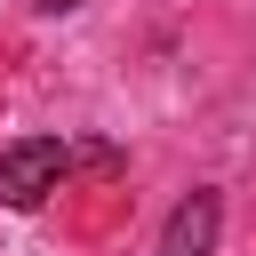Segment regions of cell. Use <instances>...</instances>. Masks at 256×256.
I'll return each mask as SVG.
<instances>
[{
	"label": "cell",
	"instance_id": "6da1fadb",
	"mask_svg": "<svg viewBox=\"0 0 256 256\" xmlns=\"http://www.w3.org/2000/svg\"><path fill=\"white\" fill-rule=\"evenodd\" d=\"M64 176H72V144H56V136H24V144L0 152V208H40Z\"/></svg>",
	"mask_w": 256,
	"mask_h": 256
},
{
	"label": "cell",
	"instance_id": "7a4b0ae2",
	"mask_svg": "<svg viewBox=\"0 0 256 256\" xmlns=\"http://www.w3.org/2000/svg\"><path fill=\"white\" fill-rule=\"evenodd\" d=\"M216 232H224V192H184L168 232H160V256H216Z\"/></svg>",
	"mask_w": 256,
	"mask_h": 256
},
{
	"label": "cell",
	"instance_id": "3957f363",
	"mask_svg": "<svg viewBox=\"0 0 256 256\" xmlns=\"http://www.w3.org/2000/svg\"><path fill=\"white\" fill-rule=\"evenodd\" d=\"M32 8H48V16H64V8H80V0H32Z\"/></svg>",
	"mask_w": 256,
	"mask_h": 256
}]
</instances>
